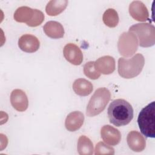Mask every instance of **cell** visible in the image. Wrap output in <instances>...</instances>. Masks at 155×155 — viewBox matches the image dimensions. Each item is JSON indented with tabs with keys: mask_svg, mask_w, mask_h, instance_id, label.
<instances>
[{
	"mask_svg": "<svg viewBox=\"0 0 155 155\" xmlns=\"http://www.w3.org/2000/svg\"><path fill=\"white\" fill-rule=\"evenodd\" d=\"M107 113L110 122L116 127L126 125L133 118V108L131 105L123 99L112 101L108 108Z\"/></svg>",
	"mask_w": 155,
	"mask_h": 155,
	"instance_id": "cell-1",
	"label": "cell"
},
{
	"mask_svg": "<svg viewBox=\"0 0 155 155\" xmlns=\"http://www.w3.org/2000/svg\"><path fill=\"white\" fill-rule=\"evenodd\" d=\"M145 64V59L140 53L130 59L120 58L118 60V73L123 78L131 79L138 76Z\"/></svg>",
	"mask_w": 155,
	"mask_h": 155,
	"instance_id": "cell-2",
	"label": "cell"
},
{
	"mask_svg": "<svg viewBox=\"0 0 155 155\" xmlns=\"http://www.w3.org/2000/svg\"><path fill=\"white\" fill-rule=\"evenodd\" d=\"M155 103H151L143 108L139 113L137 124L140 132L146 137L154 138L155 137Z\"/></svg>",
	"mask_w": 155,
	"mask_h": 155,
	"instance_id": "cell-3",
	"label": "cell"
},
{
	"mask_svg": "<svg viewBox=\"0 0 155 155\" xmlns=\"http://www.w3.org/2000/svg\"><path fill=\"white\" fill-rule=\"evenodd\" d=\"M111 98L110 91L107 88L97 89L91 97L86 108V114L93 117L99 114L105 108Z\"/></svg>",
	"mask_w": 155,
	"mask_h": 155,
	"instance_id": "cell-4",
	"label": "cell"
},
{
	"mask_svg": "<svg viewBox=\"0 0 155 155\" xmlns=\"http://www.w3.org/2000/svg\"><path fill=\"white\" fill-rule=\"evenodd\" d=\"M129 31L133 32L139 39V45L142 47H152L155 44V28L150 23H138L133 25Z\"/></svg>",
	"mask_w": 155,
	"mask_h": 155,
	"instance_id": "cell-5",
	"label": "cell"
},
{
	"mask_svg": "<svg viewBox=\"0 0 155 155\" xmlns=\"http://www.w3.org/2000/svg\"><path fill=\"white\" fill-rule=\"evenodd\" d=\"M138 39L132 31L124 32L117 42V48L120 55L128 58L133 55L138 48Z\"/></svg>",
	"mask_w": 155,
	"mask_h": 155,
	"instance_id": "cell-6",
	"label": "cell"
},
{
	"mask_svg": "<svg viewBox=\"0 0 155 155\" xmlns=\"http://www.w3.org/2000/svg\"><path fill=\"white\" fill-rule=\"evenodd\" d=\"M64 56L65 59L74 65L81 64L83 61V54L79 47L74 44H66L63 50Z\"/></svg>",
	"mask_w": 155,
	"mask_h": 155,
	"instance_id": "cell-7",
	"label": "cell"
},
{
	"mask_svg": "<svg viewBox=\"0 0 155 155\" xmlns=\"http://www.w3.org/2000/svg\"><path fill=\"white\" fill-rule=\"evenodd\" d=\"M130 16L136 21L144 22L148 19L149 13L145 5L140 1H134L129 5Z\"/></svg>",
	"mask_w": 155,
	"mask_h": 155,
	"instance_id": "cell-8",
	"label": "cell"
},
{
	"mask_svg": "<svg viewBox=\"0 0 155 155\" xmlns=\"http://www.w3.org/2000/svg\"><path fill=\"white\" fill-rule=\"evenodd\" d=\"M12 107L18 111H25L28 106V101L25 93L20 89L13 90L10 94Z\"/></svg>",
	"mask_w": 155,
	"mask_h": 155,
	"instance_id": "cell-9",
	"label": "cell"
},
{
	"mask_svg": "<svg viewBox=\"0 0 155 155\" xmlns=\"http://www.w3.org/2000/svg\"><path fill=\"white\" fill-rule=\"evenodd\" d=\"M101 136L103 140L110 145H116L121 140L120 131L110 125H104L101 128Z\"/></svg>",
	"mask_w": 155,
	"mask_h": 155,
	"instance_id": "cell-10",
	"label": "cell"
},
{
	"mask_svg": "<svg viewBox=\"0 0 155 155\" xmlns=\"http://www.w3.org/2000/svg\"><path fill=\"white\" fill-rule=\"evenodd\" d=\"M18 46L24 52L34 53L39 49L40 42L35 36L30 34H25L19 38Z\"/></svg>",
	"mask_w": 155,
	"mask_h": 155,
	"instance_id": "cell-11",
	"label": "cell"
},
{
	"mask_svg": "<svg viewBox=\"0 0 155 155\" xmlns=\"http://www.w3.org/2000/svg\"><path fill=\"white\" fill-rule=\"evenodd\" d=\"M127 141L129 148L133 151L140 152L145 148V139L138 131H131L129 132L127 135Z\"/></svg>",
	"mask_w": 155,
	"mask_h": 155,
	"instance_id": "cell-12",
	"label": "cell"
},
{
	"mask_svg": "<svg viewBox=\"0 0 155 155\" xmlns=\"http://www.w3.org/2000/svg\"><path fill=\"white\" fill-rule=\"evenodd\" d=\"M94 65L96 70L103 74H110L115 70V60L110 56H104L98 58Z\"/></svg>",
	"mask_w": 155,
	"mask_h": 155,
	"instance_id": "cell-13",
	"label": "cell"
},
{
	"mask_svg": "<svg viewBox=\"0 0 155 155\" xmlns=\"http://www.w3.org/2000/svg\"><path fill=\"white\" fill-rule=\"evenodd\" d=\"M84 121V114L81 111H74L67 115L65 121V127L68 131H75L82 126Z\"/></svg>",
	"mask_w": 155,
	"mask_h": 155,
	"instance_id": "cell-14",
	"label": "cell"
},
{
	"mask_svg": "<svg viewBox=\"0 0 155 155\" xmlns=\"http://www.w3.org/2000/svg\"><path fill=\"white\" fill-rule=\"evenodd\" d=\"M45 34L53 39H59L64 35V29L62 25L57 21H50L47 22L43 27Z\"/></svg>",
	"mask_w": 155,
	"mask_h": 155,
	"instance_id": "cell-15",
	"label": "cell"
},
{
	"mask_svg": "<svg viewBox=\"0 0 155 155\" xmlns=\"http://www.w3.org/2000/svg\"><path fill=\"white\" fill-rule=\"evenodd\" d=\"M73 89L76 94L86 96L91 94L93 90V86L89 81L84 78H79L74 81Z\"/></svg>",
	"mask_w": 155,
	"mask_h": 155,
	"instance_id": "cell-16",
	"label": "cell"
},
{
	"mask_svg": "<svg viewBox=\"0 0 155 155\" xmlns=\"http://www.w3.org/2000/svg\"><path fill=\"white\" fill-rule=\"evenodd\" d=\"M68 2L67 0L50 1L45 7V12L49 16H57L61 13L66 8Z\"/></svg>",
	"mask_w": 155,
	"mask_h": 155,
	"instance_id": "cell-17",
	"label": "cell"
},
{
	"mask_svg": "<svg viewBox=\"0 0 155 155\" xmlns=\"http://www.w3.org/2000/svg\"><path fill=\"white\" fill-rule=\"evenodd\" d=\"M34 9L27 6H22L18 8L14 13V19L18 22H28L33 18Z\"/></svg>",
	"mask_w": 155,
	"mask_h": 155,
	"instance_id": "cell-18",
	"label": "cell"
},
{
	"mask_svg": "<svg viewBox=\"0 0 155 155\" xmlns=\"http://www.w3.org/2000/svg\"><path fill=\"white\" fill-rule=\"evenodd\" d=\"M78 152L81 155H91L94 148L91 140L85 136H81L78 140Z\"/></svg>",
	"mask_w": 155,
	"mask_h": 155,
	"instance_id": "cell-19",
	"label": "cell"
},
{
	"mask_svg": "<svg viewBox=\"0 0 155 155\" xmlns=\"http://www.w3.org/2000/svg\"><path fill=\"white\" fill-rule=\"evenodd\" d=\"M104 23L110 28L117 26L119 22V16L117 12L113 8H108L105 11L102 16Z\"/></svg>",
	"mask_w": 155,
	"mask_h": 155,
	"instance_id": "cell-20",
	"label": "cell"
},
{
	"mask_svg": "<svg viewBox=\"0 0 155 155\" xmlns=\"http://www.w3.org/2000/svg\"><path fill=\"white\" fill-rule=\"evenodd\" d=\"M84 73L87 78L93 80L97 79L101 76V73L95 67L94 61H89L85 64L84 65Z\"/></svg>",
	"mask_w": 155,
	"mask_h": 155,
	"instance_id": "cell-21",
	"label": "cell"
},
{
	"mask_svg": "<svg viewBox=\"0 0 155 155\" xmlns=\"http://www.w3.org/2000/svg\"><path fill=\"white\" fill-rule=\"evenodd\" d=\"M44 20V15L39 10L34 9V13L31 19L27 23L29 27H35L41 25Z\"/></svg>",
	"mask_w": 155,
	"mask_h": 155,
	"instance_id": "cell-22",
	"label": "cell"
},
{
	"mask_svg": "<svg viewBox=\"0 0 155 155\" xmlns=\"http://www.w3.org/2000/svg\"><path fill=\"white\" fill-rule=\"evenodd\" d=\"M94 154L96 155L99 154H114V150L113 147L106 145L102 142H98L95 147Z\"/></svg>",
	"mask_w": 155,
	"mask_h": 155,
	"instance_id": "cell-23",
	"label": "cell"
}]
</instances>
